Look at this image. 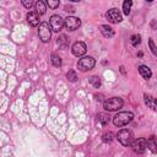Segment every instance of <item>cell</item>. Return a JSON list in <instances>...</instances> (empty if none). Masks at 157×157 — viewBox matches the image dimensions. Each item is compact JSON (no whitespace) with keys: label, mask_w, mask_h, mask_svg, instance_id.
<instances>
[{"label":"cell","mask_w":157,"mask_h":157,"mask_svg":"<svg viewBox=\"0 0 157 157\" xmlns=\"http://www.w3.org/2000/svg\"><path fill=\"white\" fill-rule=\"evenodd\" d=\"M132 119H134V114L131 112H119L113 118V124L118 128H121V126L129 124Z\"/></svg>","instance_id":"6da1fadb"},{"label":"cell","mask_w":157,"mask_h":157,"mask_svg":"<svg viewBox=\"0 0 157 157\" xmlns=\"http://www.w3.org/2000/svg\"><path fill=\"white\" fill-rule=\"evenodd\" d=\"M123 104H124V102L120 97H112V98H108L107 101H104L103 108L108 112H115V110H119L123 107Z\"/></svg>","instance_id":"7a4b0ae2"},{"label":"cell","mask_w":157,"mask_h":157,"mask_svg":"<svg viewBox=\"0 0 157 157\" xmlns=\"http://www.w3.org/2000/svg\"><path fill=\"white\" fill-rule=\"evenodd\" d=\"M38 34L43 43H48L52 37V28L48 22H42L38 27Z\"/></svg>","instance_id":"3957f363"},{"label":"cell","mask_w":157,"mask_h":157,"mask_svg":"<svg viewBox=\"0 0 157 157\" xmlns=\"http://www.w3.org/2000/svg\"><path fill=\"white\" fill-rule=\"evenodd\" d=\"M117 139H118V141H119L123 146H129V145H131V142H132V134H131L130 130L123 129V130L118 131Z\"/></svg>","instance_id":"277c9868"},{"label":"cell","mask_w":157,"mask_h":157,"mask_svg":"<svg viewBox=\"0 0 157 157\" xmlns=\"http://www.w3.org/2000/svg\"><path fill=\"white\" fill-rule=\"evenodd\" d=\"M96 65V60L92 58V56H83L78 61H77V67L81 70V71H87V70H91L93 69Z\"/></svg>","instance_id":"5b68a950"},{"label":"cell","mask_w":157,"mask_h":157,"mask_svg":"<svg viewBox=\"0 0 157 157\" xmlns=\"http://www.w3.org/2000/svg\"><path fill=\"white\" fill-rule=\"evenodd\" d=\"M49 26H50L52 31L59 32L64 27V20L61 18L60 15H52L49 18Z\"/></svg>","instance_id":"8992f818"},{"label":"cell","mask_w":157,"mask_h":157,"mask_svg":"<svg viewBox=\"0 0 157 157\" xmlns=\"http://www.w3.org/2000/svg\"><path fill=\"white\" fill-rule=\"evenodd\" d=\"M64 26L69 31H76L81 26V20L78 17H75V16H67L64 20Z\"/></svg>","instance_id":"52a82bcc"},{"label":"cell","mask_w":157,"mask_h":157,"mask_svg":"<svg viewBox=\"0 0 157 157\" xmlns=\"http://www.w3.org/2000/svg\"><path fill=\"white\" fill-rule=\"evenodd\" d=\"M131 146H132V150L136 153H144L147 148V140L144 139V137H139V139H136L135 141L131 142Z\"/></svg>","instance_id":"ba28073f"},{"label":"cell","mask_w":157,"mask_h":157,"mask_svg":"<svg viewBox=\"0 0 157 157\" xmlns=\"http://www.w3.org/2000/svg\"><path fill=\"white\" fill-rule=\"evenodd\" d=\"M105 17L112 23H119L123 20V16H121V13H120V11L118 9H110V10H108L107 13H105Z\"/></svg>","instance_id":"9c48e42d"},{"label":"cell","mask_w":157,"mask_h":157,"mask_svg":"<svg viewBox=\"0 0 157 157\" xmlns=\"http://www.w3.org/2000/svg\"><path fill=\"white\" fill-rule=\"evenodd\" d=\"M71 50H72V54L75 56H82L87 52V47L83 42H76V43L72 44Z\"/></svg>","instance_id":"30bf717a"},{"label":"cell","mask_w":157,"mask_h":157,"mask_svg":"<svg viewBox=\"0 0 157 157\" xmlns=\"http://www.w3.org/2000/svg\"><path fill=\"white\" fill-rule=\"evenodd\" d=\"M27 22H28L32 27L38 26V23H39V15H38L36 11H29V12L27 13Z\"/></svg>","instance_id":"8fae6325"},{"label":"cell","mask_w":157,"mask_h":157,"mask_svg":"<svg viewBox=\"0 0 157 157\" xmlns=\"http://www.w3.org/2000/svg\"><path fill=\"white\" fill-rule=\"evenodd\" d=\"M139 72H140V75H141L144 78H146V80H148V78L152 76L151 69H150L148 66H146V65H140V66H139Z\"/></svg>","instance_id":"7c38bea8"},{"label":"cell","mask_w":157,"mask_h":157,"mask_svg":"<svg viewBox=\"0 0 157 157\" xmlns=\"http://www.w3.org/2000/svg\"><path fill=\"white\" fill-rule=\"evenodd\" d=\"M99 28H101V32H102V34H103L104 37L110 38V37L114 36V29H113L110 26H108V25H102Z\"/></svg>","instance_id":"4fadbf2b"},{"label":"cell","mask_w":157,"mask_h":157,"mask_svg":"<svg viewBox=\"0 0 157 157\" xmlns=\"http://www.w3.org/2000/svg\"><path fill=\"white\" fill-rule=\"evenodd\" d=\"M69 43H70V40H69V38L65 34H60L59 36V38H58V45L60 48H63V49L67 48L69 47Z\"/></svg>","instance_id":"5bb4252c"},{"label":"cell","mask_w":157,"mask_h":157,"mask_svg":"<svg viewBox=\"0 0 157 157\" xmlns=\"http://www.w3.org/2000/svg\"><path fill=\"white\" fill-rule=\"evenodd\" d=\"M109 119H110L109 114H105V113H99V114L97 115V121H98L101 125H107V124L109 123Z\"/></svg>","instance_id":"9a60e30c"},{"label":"cell","mask_w":157,"mask_h":157,"mask_svg":"<svg viewBox=\"0 0 157 157\" xmlns=\"http://www.w3.org/2000/svg\"><path fill=\"white\" fill-rule=\"evenodd\" d=\"M34 5H36V10H37L36 12H37L38 15H44V13H45V10H47V9H45V2H44V1L39 0V1H37Z\"/></svg>","instance_id":"2e32d148"},{"label":"cell","mask_w":157,"mask_h":157,"mask_svg":"<svg viewBox=\"0 0 157 157\" xmlns=\"http://www.w3.org/2000/svg\"><path fill=\"white\" fill-rule=\"evenodd\" d=\"M145 103L151 107L152 109H156V102H155V98L152 96H148V94H145Z\"/></svg>","instance_id":"e0dca14e"},{"label":"cell","mask_w":157,"mask_h":157,"mask_svg":"<svg viewBox=\"0 0 157 157\" xmlns=\"http://www.w3.org/2000/svg\"><path fill=\"white\" fill-rule=\"evenodd\" d=\"M52 64H53L55 67L61 66V58H60L58 54H55V53L52 54Z\"/></svg>","instance_id":"ac0fdd59"},{"label":"cell","mask_w":157,"mask_h":157,"mask_svg":"<svg viewBox=\"0 0 157 157\" xmlns=\"http://www.w3.org/2000/svg\"><path fill=\"white\" fill-rule=\"evenodd\" d=\"M131 5H132V2H131L130 0H125V1L123 2V12H124L125 15H129V13H130Z\"/></svg>","instance_id":"d6986e66"},{"label":"cell","mask_w":157,"mask_h":157,"mask_svg":"<svg viewBox=\"0 0 157 157\" xmlns=\"http://www.w3.org/2000/svg\"><path fill=\"white\" fill-rule=\"evenodd\" d=\"M90 83H91L94 88H99V86H101V80H99L98 76H92V77L90 78Z\"/></svg>","instance_id":"ffe728a7"},{"label":"cell","mask_w":157,"mask_h":157,"mask_svg":"<svg viewBox=\"0 0 157 157\" xmlns=\"http://www.w3.org/2000/svg\"><path fill=\"white\" fill-rule=\"evenodd\" d=\"M66 77H67L69 81H71V82H76V81H77V75H76V72H75L74 70H69V72L66 74Z\"/></svg>","instance_id":"44dd1931"},{"label":"cell","mask_w":157,"mask_h":157,"mask_svg":"<svg viewBox=\"0 0 157 157\" xmlns=\"http://www.w3.org/2000/svg\"><path fill=\"white\" fill-rule=\"evenodd\" d=\"M140 42H141V37H140L139 34H134V36H131V38H130V43H131L134 47H136L137 44H140Z\"/></svg>","instance_id":"7402d4cb"},{"label":"cell","mask_w":157,"mask_h":157,"mask_svg":"<svg viewBox=\"0 0 157 157\" xmlns=\"http://www.w3.org/2000/svg\"><path fill=\"white\" fill-rule=\"evenodd\" d=\"M150 145L152 152H156V142H155V136H151L148 140H147V146Z\"/></svg>","instance_id":"603a6c76"},{"label":"cell","mask_w":157,"mask_h":157,"mask_svg":"<svg viewBox=\"0 0 157 157\" xmlns=\"http://www.w3.org/2000/svg\"><path fill=\"white\" fill-rule=\"evenodd\" d=\"M113 136H114V135H113V132H110V131H109V132H105L102 137H103V141H104V142H110V141L113 140Z\"/></svg>","instance_id":"cb8c5ba5"},{"label":"cell","mask_w":157,"mask_h":157,"mask_svg":"<svg viewBox=\"0 0 157 157\" xmlns=\"http://www.w3.org/2000/svg\"><path fill=\"white\" fill-rule=\"evenodd\" d=\"M49 7H52V9H56L58 6H59V1L56 0V1H52V0H48L47 2H45Z\"/></svg>","instance_id":"d4e9b609"},{"label":"cell","mask_w":157,"mask_h":157,"mask_svg":"<svg viewBox=\"0 0 157 157\" xmlns=\"http://www.w3.org/2000/svg\"><path fill=\"white\" fill-rule=\"evenodd\" d=\"M22 5H23L26 9H31V7L34 5V2L31 1V0H29V1H28V0H22Z\"/></svg>","instance_id":"484cf974"},{"label":"cell","mask_w":157,"mask_h":157,"mask_svg":"<svg viewBox=\"0 0 157 157\" xmlns=\"http://www.w3.org/2000/svg\"><path fill=\"white\" fill-rule=\"evenodd\" d=\"M148 44H150V48H151L152 54H153V55H156V54H157V52H156V47H155V44H153V40H152V39H150V40H148Z\"/></svg>","instance_id":"4316f807"},{"label":"cell","mask_w":157,"mask_h":157,"mask_svg":"<svg viewBox=\"0 0 157 157\" xmlns=\"http://www.w3.org/2000/svg\"><path fill=\"white\" fill-rule=\"evenodd\" d=\"M120 71H121V72H123V74H125V71H124V67H123V66H121V67H120Z\"/></svg>","instance_id":"83f0119b"}]
</instances>
